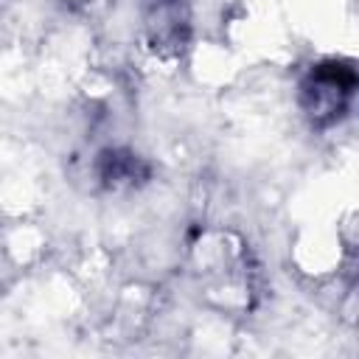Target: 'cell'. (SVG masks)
Listing matches in <instances>:
<instances>
[{"instance_id":"3","label":"cell","mask_w":359,"mask_h":359,"mask_svg":"<svg viewBox=\"0 0 359 359\" xmlns=\"http://www.w3.org/2000/svg\"><path fill=\"white\" fill-rule=\"evenodd\" d=\"M95 177L107 191H129L151 177L149 163L129 149H104L95 157Z\"/></svg>"},{"instance_id":"2","label":"cell","mask_w":359,"mask_h":359,"mask_svg":"<svg viewBox=\"0 0 359 359\" xmlns=\"http://www.w3.org/2000/svg\"><path fill=\"white\" fill-rule=\"evenodd\" d=\"M143 34L160 59H180L191 42V3L188 0H146Z\"/></svg>"},{"instance_id":"1","label":"cell","mask_w":359,"mask_h":359,"mask_svg":"<svg viewBox=\"0 0 359 359\" xmlns=\"http://www.w3.org/2000/svg\"><path fill=\"white\" fill-rule=\"evenodd\" d=\"M359 87L356 65L351 59H323L311 65L300 81V109L311 126L325 129L345 118Z\"/></svg>"}]
</instances>
